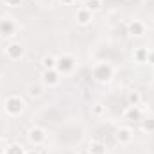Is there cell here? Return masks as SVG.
<instances>
[{"label":"cell","instance_id":"6da1fadb","mask_svg":"<svg viewBox=\"0 0 154 154\" xmlns=\"http://www.w3.org/2000/svg\"><path fill=\"white\" fill-rule=\"evenodd\" d=\"M25 109H27V102L20 95L13 93V95H7L4 99V111L7 116H20L23 115Z\"/></svg>","mask_w":154,"mask_h":154},{"label":"cell","instance_id":"7a4b0ae2","mask_svg":"<svg viewBox=\"0 0 154 154\" xmlns=\"http://www.w3.org/2000/svg\"><path fill=\"white\" fill-rule=\"evenodd\" d=\"M113 74H115V68L109 65V63H95L93 66H91V77L97 81V82H100V84H106V82H109L111 79H113Z\"/></svg>","mask_w":154,"mask_h":154},{"label":"cell","instance_id":"3957f363","mask_svg":"<svg viewBox=\"0 0 154 154\" xmlns=\"http://www.w3.org/2000/svg\"><path fill=\"white\" fill-rule=\"evenodd\" d=\"M75 65H77V61L72 54H61V56L56 57V70L61 74V77L74 74Z\"/></svg>","mask_w":154,"mask_h":154},{"label":"cell","instance_id":"277c9868","mask_svg":"<svg viewBox=\"0 0 154 154\" xmlns=\"http://www.w3.org/2000/svg\"><path fill=\"white\" fill-rule=\"evenodd\" d=\"M4 54H5V57L9 61H20L23 57V54H25V48H23V45L20 41H9L5 45V48H4Z\"/></svg>","mask_w":154,"mask_h":154},{"label":"cell","instance_id":"5b68a950","mask_svg":"<svg viewBox=\"0 0 154 154\" xmlns=\"http://www.w3.org/2000/svg\"><path fill=\"white\" fill-rule=\"evenodd\" d=\"M27 140H29L31 145L41 147V145L45 143V140H47V131H45L43 127H39V125H32V127H29V131H27Z\"/></svg>","mask_w":154,"mask_h":154},{"label":"cell","instance_id":"8992f818","mask_svg":"<svg viewBox=\"0 0 154 154\" xmlns=\"http://www.w3.org/2000/svg\"><path fill=\"white\" fill-rule=\"evenodd\" d=\"M18 31V23L11 16H2L0 18V36L2 38H11Z\"/></svg>","mask_w":154,"mask_h":154},{"label":"cell","instance_id":"52a82bcc","mask_svg":"<svg viewBox=\"0 0 154 154\" xmlns=\"http://www.w3.org/2000/svg\"><path fill=\"white\" fill-rule=\"evenodd\" d=\"M61 74L56 70V68H52V70H43V74H41V84L45 86V88H56V86H59L61 84Z\"/></svg>","mask_w":154,"mask_h":154},{"label":"cell","instance_id":"ba28073f","mask_svg":"<svg viewBox=\"0 0 154 154\" xmlns=\"http://www.w3.org/2000/svg\"><path fill=\"white\" fill-rule=\"evenodd\" d=\"M74 20H75L77 25L88 27V25H91V22H93V13H91L90 9H86L84 5H81V7H77V11L74 13Z\"/></svg>","mask_w":154,"mask_h":154},{"label":"cell","instance_id":"9c48e42d","mask_svg":"<svg viewBox=\"0 0 154 154\" xmlns=\"http://www.w3.org/2000/svg\"><path fill=\"white\" fill-rule=\"evenodd\" d=\"M145 31H147V27H145V23H143L142 20H131V22L127 23V32H129L131 36L140 38V36L145 34Z\"/></svg>","mask_w":154,"mask_h":154},{"label":"cell","instance_id":"30bf717a","mask_svg":"<svg viewBox=\"0 0 154 154\" xmlns=\"http://www.w3.org/2000/svg\"><path fill=\"white\" fill-rule=\"evenodd\" d=\"M116 140H118V143L125 145V143H131L134 140V134L129 127H118L116 129Z\"/></svg>","mask_w":154,"mask_h":154},{"label":"cell","instance_id":"8fae6325","mask_svg":"<svg viewBox=\"0 0 154 154\" xmlns=\"http://www.w3.org/2000/svg\"><path fill=\"white\" fill-rule=\"evenodd\" d=\"M149 54H151L149 48L140 47V48H134L133 59H134V63H138V65H145V63H149Z\"/></svg>","mask_w":154,"mask_h":154},{"label":"cell","instance_id":"7c38bea8","mask_svg":"<svg viewBox=\"0 0 154 154\" xmlns=\"http://www.w3.org/2000/svg\"><path fill=\"white\" fill-rule=\"evenodd\" d=\"M43 91H45V86L41 82H29L27 84V95L31 99H39L43 95Z\"/></svg>","mask_w":154,"mask_h":154},{"label":"cell","instance_id":"4fadbf2b","mask_svg":"<svg viewBox=\"0 0 154 154\" xmlns=\"http://www.w3.org/2000/svg\"><path fill=\"white\" fill-rule=\"evenodd\" d=\"M88 154H108V149L102 142L99 140H91L88 145Z\"/></svg>","mask_w":154,"mask_h":154},{"label":"cell","instance_id":"5bb4252c","mask_svg":"<svg viewBox=\"0 0 154 154\" xmlns=\"http://www.w3.org/2000/svg\"><path fill=\"white\" fill-rule=\"evenodd\" d=\"M125 120H140L142 118V108L140 106H127V109L124 111Z\"/></svg>","mask_w":154,"mask_h":154},{"label":"cell","instance_id":"9a60e30c","mask_svg":"<svg viewBox=\"0 0 154 154\" xmlns=\"http://www.w3.org/2000/svg\"><path fill=\"white\" fill-rule=\"evenodd\" d=\"M127 104H129V106H140V104H142V93H140L138 90L127 91Z\"/></svg>","mask_w":154,"mask_h":154},{"label":"cell","instance_id":"2e32d148","mask_svg":"<svg viewBox=\"0 0 154 154\" xmlns=\"http://www.w3.org/2000/svg\"><path fill=\"white\" fill-rule=\"evenodd\" d=\"M27 152V149L23 147V145H20V143H9L7 147H5V154H25Z\"/></svg>","mask_w":154,"mask_h":154},{"label":"cell","instance_id":"e0dca14e","mask_svg":"<svg viewBox=\"0 0 154 154\" xmlns=\"http://www.w3.org/2000/svg\"><path fill=\"white\" fill-rule=\"evenodd\" d=\"M41 66H43V70H52V68H56V56H50V54L43 56Z\"/></svg>","mask_w":154,"mask_h":154},{"label":"cell","instance_id":"ac0fdd59","mask_svg":"<svg viewBox=\"0 0 154 154\" xmlns=\"http://www.w3.org/2000/svg\"><path fill=\"white\" fill-rule=\"evenodd\" d=\"M102 5H104V0H86V2H84V7H86V9H90L91 13L100 11V9H102Z\"/></svg>","mask_w":154,"mask_h":154},{"label":"cell","instance_id":"d6986e66","mask_svg":"<svg viewBox=\"0 0 154 154\" xmlns=\"http://www.w3.org/2000/svg\"><path fill=\"white\" fill-rule=\"evenodd\" d=\"M142 131L143 133H149V134H154V118L142 120Z\"/></svg>","mask_w":154,"mask_h":154},{"label":"cell","instance_id":"ffe728a7","mask_svg":"<svg viewBox=\"0 0 154 154\" xmlns=\"http://www.w3.org/2000/svg\"><path fill=\"white\" fill-rule=\"evenodd\" d=\"M91 111H93V115L95 116H102L104 113H106V108H104L102 104H95V106L91 108Z\"/></svg>","mask_w":154,"mask_h":154},{"label":"cell","instance_id":"44dd1931","mask_svg":"<svg viewBox=\"0 0 154 154\" xmlns=\"http://www.w3.org/2000/svg\"><path fill=\"white\" fill-rule=\"evenodd\" d=\"M22 2H23V0H4V5H7V7H11V9H16V7L22 5Z\"/></svg>","mask_w":154,"mask_h":154},{"label":"cell","instance_id":"7402d4cb","mask_svg":"<svg viewBox=\"0 0 154 154\" xmlns=\"http://www.w3.org/2000/svg\"><path fill=\"white\" fill-rule=\"evenodd\" d=\"M77 0H59V4H63V5H74Z\"/></svg>","mask_w":154,"mask_h":154},{"label":"cell","instance_id":"603a6c76","mask_svg":"<svg viewBox=\"0 0 154 154\" xmlns=\"http://www.w3.org/2000/svg\"><path fill=\"white\" fill-rule=\"evenodd\" d=\"M5 147H7V145H5V143H4V140L0 138V154H5Z\"/></svg>","mask_w":154,"mask_h":154},{"label":"cell","instance_id":"cb8c5ba5","mask_svg":"<svg viewBox=\"0 0 154 154\" xmlns=\"http://www.w3.org/2000/svg\"><path fill=\"white\" fill-rule=\"evenodd\" d=\"M25 154H41V152H39V147H34V149H31V151H27Z\"/></svg>","mask_w":154,"mask_h":154},{"label":"cell","instance_id":"d4e9b609","mask_svg":"<svg viewBox=\"0 0 154 154\" xmlns=\"http://www.w3.org/2000/svg\"><path fill=\"white\" fill-rule=\"evenodd\" d=\"M149 63H154V52L149 54Z\"/></svg>","mask_w":154,"mask_h":154}]
</instances>
